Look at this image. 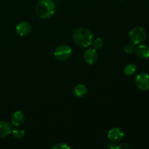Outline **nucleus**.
<instances>
[{
	"label": "nucleus",
	"mask_w": 149,
	"mask_h": 149,
	"mask_svg": "<svg viewBox=\"0 0 149 149\" xmlns=\"http://www.w3.org/2000/svg\"><path fill=\"white\" fill-rule=\"evenodd\" d=\"M74 96L77 98H81L84 97L87 93V88L84 84H79L74 87V90H73Z\"/></svg>",
	"instance_id": "11"
},
{
	"label": "nucleus",
	"mask_w": 149,
	"mask_h": 149,
	"mask_svg": "<svg viewBox=\"0 0 149 149\" xmlns=\"http://www.w3.org/2000/svg\"><path fill=\"white\" fill-rule=\"evenodd\" d=\"M116 149H130L132 148V146L128 143H121L115 146Z\"/></svg>",
	"instance_id": "18"
},
{
	"label": "nucleus",
	"mask_w": 149,
	"mask_h": 149,
	"mask_svg": "<svg viewBox=\"0 0 149 149\" xmlns=\"http://www.w3.org/2000/svg\"><path fill=\"white\" fill-rule=\"evenodd\" d=\"M16 31L20 36H28L31 31V26L26 21H22L16 26Z\"/></svg>",
	"instance_id": "8"
},
{
	"label": "nucleus",
	"mask_w": 149,
	"mask_h": 149,
	"mask_svg": "<svg viewBox=\"0 0 149 149\" xmlns=\"http://www.w3.org/2000/svg\"><path fill=\"white\" fill-rule=\"evenodd\" d=\"M93 48L95 49L96 50L101 49L103 46V39H102L100 37L96 38L94 41H93Z\"/></svg>",
	"instance_id": "15"
},
{
	"label": "nucleus",
	"mask_w": 149,
	"mask_h": 149,
	"mask_svg": "<svg viewBox=\"0 0 149 149\" xmlns=\"http://www.w3.org/2000/svg\"><path fill=\"white\" fill-rule=\"evenodd\" d=\"M53 54L55 58L58 61H67L72 55V49L67 45H61L55 48Z\"/></svg>",
	"instance_id": "4"
},
{
	"label": "nucleus",
	"mask_w": 149,
	"mask_h": 149,
	"mask_svg": "<svg viewBox=\"0 0 149 149\" xmlns=\"http://www.w3.org/2000/svg\"><path fill=\"white\" fill-rule=\"evenodd\" d=\"M83 58H84V61H85L86 63L89 64V65H93L97 62V58H98V54L95 49L89 48L84 52Z\"/></svg>",
	"instance_id": "7"
},
{
	"label": "nucleus",
	"mask_w": 149,
	"mask_h": 149,
	"mask_svg": "<svg viewBox=\"0 0 149 149\" xmlns=\"http://www.w3.org/2000/svg\"><path fill=\"white\" fill-rule=\"evenodd\" d=\"M135 52H136L137 56L141 58V59L145 60L149 58V48L146 45H141V44L137 47Z\"/></svg>",
	"instance_id": "12"
},
{
	"label": "nucleus",
	"mask_w": 149,
	"mask_h": 149,
	"mask_svg": "<svg viewBox=\"0 0 149 149\" xmlns=\"http://www.w3.org/2000/svg\"><path fill=\"white\" fill-rule=\"evenodd\" d=\"M55 13V4L53 0H40L36 6V13L42 19L52 17Z\"/></svg>",
	"instance_id": "2"
},
{
	"label": "nucleus",
	"mask_w": 149,
	"mask_h": 149,
	"mask_svg": "<svg viewBox=\"0 0 149 149\" xmlns=\"http://www.w3.org/2000/svg\"><path fill=\"white\" fill-rule=\"evenodd\" d=\"M53 149H71V146L65 143H56L53 147Z\"/></svg>",
	"instance_id": "17"
},
{
	"label": "nucleus",
	"mask_w": 149,
	"mask_h": 149,
	"mask_svg": "<svg viewBox=\"0 0 149 149\" xmlns=\"http://www.w3.org/2000/svg\"><path fill=\"white\" fill-rule=\"evenodd\" d=\"M12 130L13 128L9 122L5 121L0 122V138H7L12 133Z\"/></svg>",
	"instance_id": "10"
},
{
	"label": "nucleus",
	"mask_w": 149,
	"mask_h": 149,
	"mask_svg": "<svg viewBox=\"0 0 149 149\" xmlns=\"http://www.w3.org/2000/svg\"><path fill=\"white\" fill-rule=\"evenodd\" d=\"M120 1H121V0H120Z\"/></svg>",
	"instance_id": "19"
},
{
	"label": "nucleus",
	"mask_w": 149,
	"mask_h": 149,
	"mask_svg": "<svg viewBox=\"0 0 149 149\" xmlns=\"http://www.w3.org/2000/svg\"><path fill=\"white\" fill-rule=\"evenodd\" d=\"M124 50L126 53L132 54L135 51V45L132 42L131 43H127L124 47Z\"/></svg>",
	"instance_id": "16"
},
{
	"label": "nucleus",
	"mask_w": 149,
	"mask_h": 149,
	"mask_svg": "<svg viewBox=\"0 0 149 149\" xmlns=\"http://www.w3.org/2000/svg\"><path fill=\"white\" fill-rule=\"evenodd\" d=\"M72 39L77 46L81 48H86L90 47L93 43V33L87 28L80 27L74 31Z\"/></svg>",
	"instance_id": "1"
},
{
	"label": "nucleus",
	"mask_w": 149,
	"mask_h": 149,
	"mask_svg": "<svg viewBox=\"0 0 149 149\" xmlns=\"http://www.w3.org/2000/svg\"><path fill=\"white\" fill-rule=\"evenodd\" d=\"M25 115L20 111H16L11 116V123L15 127H19L24 122Z\"/></svg>",
	"instance_id": "9"
},
{
	"label": "nucleus",
	"mask_w": 149,
	"mask_h": 149,
	"mask_svg": "<svg viewBox=\"0 0 149 149\" xmlns=\"http://www.w3.org/2000/svg\"><path fill=\"white\" fill-rule=\"evenodd\" d=\"M135 84L139 90L146 91L149 90V75L147 73H140L135 78Z\"/></svg>",
	"instance_id": "5"
},
{
	"label": "nucleus",
	"mask_w": 149,
	"mask_h": 149,
	"mask_svg": "<svg viewBox=\"0 0 149 149\" xmlns=\"http://www.w3.org/2000/svg\"><path fill=\"white\" fill-rule=\"evenodd\" d=\"M136 69H137V67L134 63L127 64V65H125V68H124V70H123L124 74H125V76H127V77L132 76L133 75L134 73L136 71Z\"/></svg>",
	"instance_id": "13"
},
{
	"label": "nucleus",
	"mask_w": 149,
	"mask_h": 149,
	"mask_svg": "<svg viewBox=\"0 0 149 149\" xmlns=\"http://www.w3.org/2000/svg\"><path fill=\"white\" fill-rule=\"evenodd\" d=\"M146 38V31L141 26L133 28L130 32V39L134 45H141Z\"/></svg>",
	"instance_id": "3"
},
{
	"label": "nucleus",
	"mask_w": 149,
	"mask_h": 149,
	"mask_svg": "<svg viewBox=\"0 0 149 149\" xmlns=\"http://www.w3.org/2000/svg\"><path fill=\"white\" fill-rule=\"evenodd\" d=\"M108 138L110 141L112 143H119L123 139L124 136H125V133H124L123 130L119 127H113L109 130L108 132Z\"/></svg>",
	"instance_id": "6"
},
{
	"label": "nucleus",
	"mask_w": 149,
	"mask_h": 149,
	"mask_svg": "<svg viewBox=\"0 0 149 149\" xmlns=\"http://www.w3.org/2000/svg\"><path fill=\"white\" fill-rule=\"evenodd\" d=\"M12 135L17 139H21L25 136V131L21 128H15L12 130Z\"/></svg>",
	"instance_id": "14"
}]
</instances>
